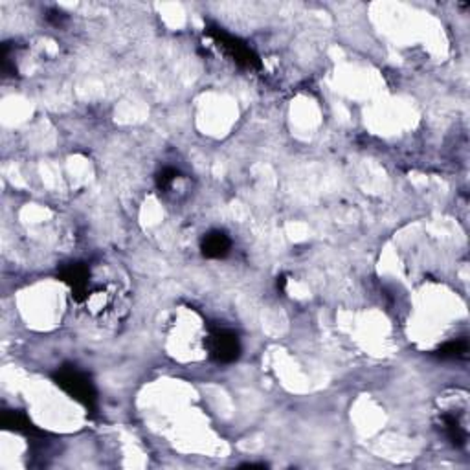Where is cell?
Returning <instances> with one entry per match:
<instances>
[{"instance_id": "cell-1", "label": "cell", "mask_w": 470, "mask_h": 470, "mask_svg": "<svg viewBox=\"0 0 470 470\" xmlns=\"http://www.w3.org/2000/svg\"><path fill=\"white\" fill-rule=\"evenodd\" d=\"M206 351L217 362H234L241 352L239 338L228 329H213L206 335Z\"/></svg>"}, {"instance_id": "cell-2", "label": "cell", "mask_w": 470, "mask_h": 470, "mask_svg": "<svg viewBox=\"0 0 470 470\" xmlns=\"http://www.w3.org/2000/svg\"><path fill=\"white\" fill-rule=\"evenodd\" d=\"M57 384L61 386L67 394H70L74 399H77L79 403L85 404V406H91V404L94 403L96 394L91 380L86 379L85 373L77 371L76 367H63V369L59 371Z\"/></svg>"}, {"instance_id": "cell-3", "label": "cell", "mask_w": 470, "mask_h": 470, "mask_svg": "<svg viewBox=\"0 0 470 470\" xmlns=\"http://www.w3.org/2000/svg\"><path fill=\"white\" fill-rule=\"evenodd\" d=\"M231 241L224 231H212L204 237L202 253L210 259H221L230 252Z\"/></svg>"}, {"instance_id": "cell-4", "label": "cell", "mask_w": 470, "mask_h": 470, "mask_svg": "<svg viewBox=\"0 0 470 470\" xmlns=\"http://www.w3.org/2000/svg\"><path fill=\"white\" fill-rule=\"evenodd\" d=\"M441 425H443V432L452 441L454 447H463L466 443V428L463 426V420L459 417L454 413H443Z\"/></svg>"}, {"instance_id": "cell-5", "label": "cell", "mask_w": 470, "mask_h": 470, "mask_svg": "<svg viewBox=\"0 0 470 470\" xmlns=\"http://www.w3.org/2000/svg\"><path fill=\"white\" fill-rule=\"evenodd\" d=\"M466 349L469 348H466L465 340H454V342H448L439 349V355L443 358H459L465 357Z\"/></svg>"}, {"instance_id": "cell-6", "label": "cell", "mask_w": 470, "mask_h": 470, "mask_svg": "<svg viewBox=\"0 0 470 470\" xmlns=\"http://www.w3.org/2000/svg\"><path fill=\"white\" fill-rule=\"evenodd\" d=\"M176 176H178V173H176V169H173V168L164 169V171L159 175V185H160V190H168V188H171V185L175 184Z\"/></svg>"}]
</instances>
